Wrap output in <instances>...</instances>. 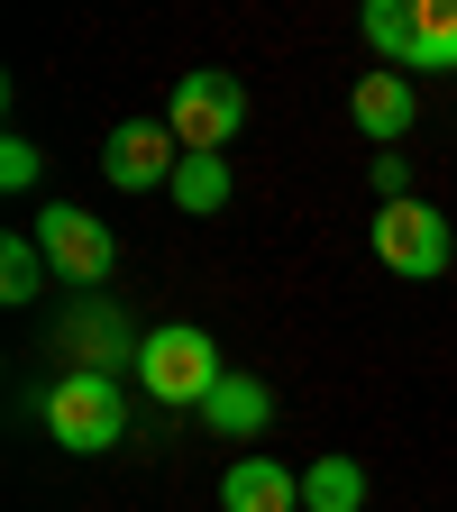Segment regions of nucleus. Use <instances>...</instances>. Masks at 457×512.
I'll list each match as a JSON object with an SVG mask.
<instances>
[{
    "label": "nucleus",
    "mask_w": 457,
    "mask_h": 512,
    "mask_svg": "<svg viewBox=\"0 0 457 512\" xmlns=\"http://www.w3.org/2000/svg\"><path fill=\"white\" fill-rule=\"evenodd\" d=\"M37 421H46V439L64 458H101V448L128 439V394H119V375H55Z\"/></svg>",
    "instance_id": "1"
},
{
    "label": "nucleus",
    "mask_w": 457,
    "mask_h": 512,
    "mask_svg": "<svg viewBox=\"0 0 457 512\" xmlns=\"http://www.w3.org/2000/svg\"><path fill=\"white\" fill-rule=\"evenodd\" d=\"M220 375H229V366H220L211 330H192V320H165V330L138 339V384H147L156 403H192V412H202Z\"/></svg>",
    "instance_id": "2"
},
{
    "label": "nucleus",
    "mask_w": 457,
    "mask_h": 512,
    "mask_svg": "<svg viewBox=\"0 0 457 512\" xmlns=\"http://www.w3.org/2000/svg\"><path fill=\"white\" fill-rule=\"evenodd\" d=\"M28 238L46 247L55 284H74V293H101V284L119 275V238H110V220H92L83 202H46V211L28 220Z\"/></svg>",
    "instance_id": "3"
},
{
    "label": "nucleus",
    "mask_w": 457,
    "mask_h": 512,
    "mask_svg": "<svg viewBox=\"0 0 457 512\" xmlns=\"http://www.w3.org/2000/svg\"><path fill=\"white\" fill-rule=\"evenodd\" d=\"M165 128L183 138V156H220L247 128V83L238 74H183L174 101H165Z\"/></svg>",
    "instance_id": "4"
},
{
    "label": "nucleus",
    "mask_w": 457,
    "mask_h": 512,
    "mask_svg": "<svg viewBox=\"0 0 457 512\" xmlns=\"http://www.w3.org/2000/svg\"><path fill=\"white\" fill-rule=\"evenodd\" d=\"M375 256H384V266H394L403 284L448 275V256H457L448 211H430V202H384V211H375Z\"/></svg>",
    "instance_id": "5"
},
{
    "label": "nucleus",
    "mask_w": 457,
    "mask_h": 512,
    "mask_svg": "<svg viewBox=\"0 0 457 512\" xmlns=\"http://www.w3.org/2000/svg\"><path fill=\"white\" fill-rule=\"evenodd\" d=\"M55 348L74 357V375H110V366H138L128 357V311L110 293H74L55 311Z\"/></svg>",
    "instance_id": "6"
},
{
    "label": "nucleus",
    "mask_w": 457,
    "mask_h": 512,
    "mask_svg": "<svg viewBox=\"0 0 457 512\" xmlns=\"http://www.w3.org/2000/svg\"><path fill=\"white\" fill-rule=\"evenodd\" d=\"M174 165H183V138L165 119H119L101 138V174L119 192H156V183H174Z\"/></svg>",
    "instance_id": "7"
},
{
    "label": "nucleus",
    "mask_w": 457,
    "mask_h": 512,
    "mask_svg": "<svg viewBox=\"0 0 457 512\" xmlns=\"http://www.w3.org/2000/svg\"><path fill=\"white\" fill-rule=\"evenodd\" d=\"M348 119H357V138H375V156H394L403 138H412V119H421V92H412V74H357L348 83Z\"/></svg>",
    "instance_id": "8"
},
{
    "label": "nucleus",
    "mask_w": 457,
    "mask_h": 512,
    "mask_svg": "<svg viewBox=\"0 0 457 512\" xmlns=\"http://www.w3.org/2000/svg\"><path fill=\"white\" fill-rule=\"evenodd\" d=\"M220 512H302V476L284 458H238L220 476Z\"/></svg>",
    "instance_id": "9"
},
{
    "label": "nucleus",
    "mask_w": 457,
    "mask_h": 512,
    "mask_svg": "<svg viewBox=\"0 0 457 512\" xmlns=\"http://www.w3.org/2000/svg\"><path fill=\"white\" fill-rule=\"evenodd\" d=\"M266 421H275V394L256 375H238V366L211 384V403H202V430L211 439H266Z\"/></svg>",
    "instance_id": "10"
},
{
    "label": "nucleus",
    "mask_w": 457,
    "mask_h": 512,
    "mask_svg": "<svg viewBox=\"0 0 457 512\" xmlns=\"http://www.w3.org/2000/svg\"><path fill=\"white\" fill-rule=\"evenodd\" d=\"M403 74H457V0H412V55Z\"/></svg>",
    "instance_id": "11"
},
{
    "label": "nucleus",
    "mask_w": 457,
    "mask_h": 512,
    "mask_svg": "<svg viewBox=\"0 0 457 512\" xmlns=\"http://www.w3.org/2000/svg\"><path fill=\"white\" fill-rule=\"evenodd\" d=\"M165 192H174V211H183V220H211V211H229V156H183Z\"/></svg>",
    "instance_id": "12"
},
{
    "label": "nucleus",
    "mask_w": 457,
    "mask_h": 512,
    "mask_svg": "<svg viewBox=\"0 0 457 512\" xmlns=\"http://www.w3.org/2000/svg\"><path fill=\"white\" fill-rule=\"evenodd\" d=\"M366 503V467L357 458H311L302 467V512H357Z\"/></svg>",
    "instance_id": "13"
},
{
    "label": "nucleus",
    "mask_w": 457,
    "mask_h": 512,
    "mask_svg": "<svg viewBox=\"0 0 457 512\" xmlns=\"http://www.w3.org/2000/svg\"><path fill=\"white\" fill-rule=\"evenodd\" d=\"M46 275H55V266H46V247H37L28 229L0 238V302H37V293H46Z\"/></svg>",
    "instance_id": "14"
},
{
    "label": "nucleus",
    "mask_w": 457,
    "mask_h": 512,
    "mask_svg": "<svg viewBox=\"0 0 457 512\" xmlns=\"http://www.w3.org/2000/svg\"><path fill=\"white\" fill-rule=\"evenodd\" d=\"M357 28H366V46L403 74V55H412V0H366V19H357Z\"/></svg>",
    "instance_id": "15"
},
{
    "label": "nucleus",
    "mask_w": 457,
    "mask_h": 512,
    "mask_svg": "<svg viewBox=\"0 0 457 512\" xmlns=\"http://www.w3.org/2000/svg\"><path fill=\"white\" fill-rule=\"evenodd\" d=\"M37 174H46V156H37L28 138H0V183H10V192H28Z\"/></svg>",
    "instance_id": "16"
},
{
    "label": "nucleus",
    "mask_w": 457,
    "mask_h": 512,
    "mask_svg": "<svg viewBox=\"0 0 457 512\" xmlns=\"http://www.w3.org/2000/svg\"><path fill=\"white\" fill-rule=\"evenodd\" d=\"M375 192H384V202H412V165H403V147L375 156Z\"/></svg>",
    "instance_id": "17"
}]
</instances>
